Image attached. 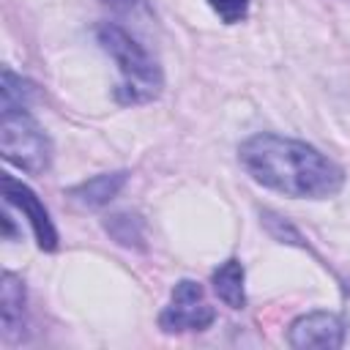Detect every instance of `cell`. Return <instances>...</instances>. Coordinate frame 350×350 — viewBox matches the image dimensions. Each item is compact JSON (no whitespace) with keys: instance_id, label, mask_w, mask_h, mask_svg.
Here are the masks:
<instances>
[{"instance_id":"6da1fadb","label":"cell","mask_w":350,"mask_h":350,"mask_svg":"<svg viewBox=\"0 0 350 350\" xmlns=\"http://www.w3.org/2000/svg\"><path fill=\"white\" fill-rule=\"evenodd\" d=\"M238 161L252 180L295 200H325L339 194L345 186V172L336 161L314 145L273 131H260L241 142Z\"/></svg>"},{"instance_id":"7a4b0ae2","label":"cell","mask_w":350,"mask_h":350,"mask_svg":"<svg viewBox=\"0 0 350 350\" xmlns=\"http://www.w3.org/2000/svg\"><path fill=\"white\" fill-rule=\"evenodd\" d=\"M101 49L115 60L120 82L115 90V98L120 104H148L161 93L164 77L159 63L148 55V49L142 44H137V38L123 30L115 22H104L96 30Z\"/></svg>"},{"instance_id":"3957f363","label":"cell","mask_w":350,"mask_h":350,"mask_svg":"<svg viewBox=\"0 0 350 350\" xmlns=\"http://www.w3.org/2000/svg\"><path fill=\"white\" fill-rule=\"evenodd\" d=\"M0 150L8 164L30 175H41L52 161V142L25 107H3Z\"/></svg>"},{"instance_id":"277c9868","label":"cell","mask_w":350,"mask_h":350,"mask_svg":"<svg viewBox=\"0 0 350 350\" xmlns=\"http://www.w3.org/2000/svg\"><path fill=\"white\" fill-rule=\"evenodd\" d=\"M213 320H216V309L205 301V290L191 279H180L175 284L170 304L159 314V325L167 334L205 331L208 325H213Z\"/></svg>"},{"instance_id":"5b68a950","label":"cell","mask_w":350,"mask_h":350,"mask_svg":"<svg viewBox=\"0 0 350 350\" xmlns=\"http://www.w3.org/2000/svg\"><path fill=\"white\" fill-rule=\"evenodd\" d=\"M0 186H3L5 202L14 205L19 213L27 216L38 246L46 249V252H55V249H57V230H55V224H52V219H49V211H46L44 202L36 197V191H33L30 186H25L22 180H16L14 175H3Z\"/></svg>"},{"instance_id":"8992f818","label":"cell","mask_w":350,"mask_h":350,"mask_svg":"<svg viewBox=\"0 0 350 350\" xmlns=\"http://www.w3.org/2000/svg\"><path fill=\"white\" fill-rule=\"evenodd\" d=\"M345 323L331 314V312H309L301 314L298 320L290 323L287 328V342L290 347L306 350V347H320V350H336L345 345Z\"/></svg>"},{"instance_id":"52a82bcc","label":"cell","mask_w":350,"mask_h":350,"mask_svg":"<svg viewBox=\"0 0 350 350\" xmlns=\"http://www.w3.org/2000/svg\"><path fill=\"white\" fill-rule=\"evenodd\" d=\"M126 178H129L126 172H104L68 189V194L88 208H98V205H107L112 197H118V191L126 186Z\"/></svg>"},{"instance_id":"ba28073f","label":"cell","mask_w":350,"mask_h":350,"mask_svg":"<svg viewBox=\"0 0 350 350\" xmlns=\"http://www.w3.org/2000/svg\"><path fill=\"white\" fill-rule=\"evenodd\" d=\"M213 290L219 301L230 309H243L246 306V290H243V265L241 260L230 257L213 271Z\"/></svg>"},{"instance_id":"9c48e42d","label":"cell","mask_w":350,"mask_h":350,"mask_svg":"<svg viewBox=\"0 0 350 350\" xmlns=\"http://www.w3.org/2000/svg\"><path fill=\"white\" fill-rule=\"evenodd\" d=\"M0 312H3V328L11 336L16 328H22V312H25V287L22 282L5 271L3 273V295H0Z\"/></svg>"},{"instance_id":"30bf717a","label":"cell","mask_w":350,"mask_h":350,"mask_svg":"<svg viewBox=\"0 0 350 350\" xmlns=\"http://www.w3.org/2000/svg\"><path fill=\"white\" fill-rule=\"evenodd\" d=\"M208 5L213 8V14H216L224 25L243 22L246 14H249V0H208Z\"/></svg>"},{"instance_id":"8fae6325","label":"cell","mask_w":350,"mask_h":350,"mask_svg":"<svg viewBox=\"0 0 350 350\" xmlns=\"http://www.w3.org/2000/svg\"><path fill=\"white\" fill-rule=\"evenodd\" d=\"M98 3L107 5L118 16H142V14H150L148 0H98Z\"/></svg>"},{"instance_id":"7c38bea8","label":"cell","mask_w":350,"mask_h":350,"mask_svg":"<svg viewBox=\"0 0 350 350\" xmlns=\"http://www.w3.org/2000/svg\"><path fill=\"white\" fill-rule=\"evenodd\" d=\"M345 314H347V323H345V328H350V287H347V306H345Z\"/></svg>"}]
</instances>
